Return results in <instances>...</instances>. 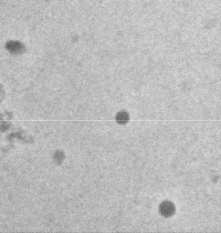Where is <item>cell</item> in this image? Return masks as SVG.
<instances>
[{
	"instance_id": "6da1fadb",
	"label": "cell",
	"mask_w": 221,
	"mask_h": 233,
	"mask_svg": "<svg viewBox=\"0 0 221 233\" xmlns=\"http://www.w3.org/2000/svg\"><path fill=\"white\" fill-rule=\"evenodd\" d=\"M166 211H167V212H168V216H169V215H171V214L174 212L175 209H174V207H173L172 203L166 202V203H164V204L162 205V213L165 215Z\"/></svg>"
}]
</instances>
